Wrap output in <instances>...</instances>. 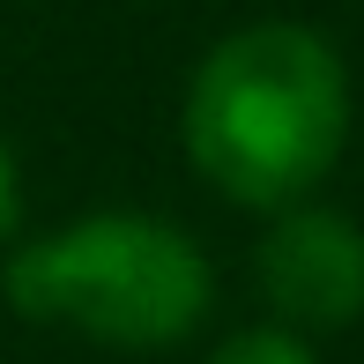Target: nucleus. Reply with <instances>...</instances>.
Instances as JSON below:
<instances>
[{
	"mask_svg": "<svg viewBox=\"0 0 364 364\" xmlns=\"http://www.w3.org/2000/svg\"><path fill=\"white\" fill-rule=\"evenodd\" d=\"M208 364H320V357H312V342L290 335V327H238V335L216 342Z\"/></svg>",
	"mask_w": 364,
	"mask_h": 364,
	"instance_id": "4",
	"label": "nucleus"
},
{
	"mask_svg": "<svg viewBox=\"0 0 364 364\" xmlns=\"http://www.w3.org/2000/svg\"><path fill=\"white\" fill-rule=\"evenodd\" d=\"M23 320L75 327L105 350H171L216 305V268L171 216L149 208H97L68 230L15 245L0 275Z\"/></svg>",
	"mask_w": 364,
	"mask_h": 364,
	"instance_id": "2",
	"label": "nucleus"
},
{
	"mask_svg": "<svg viewBox=\"0 0 364 364\" xmlns=\"http://www.w3.org/2000/svg\"><path fill=\"white\" fill-rule=\"evenodd\" d=\"M23 216V178H15V149L0 134V238H8V223Z\"/></svg>",
	"mask_w": 364,
	"mask_h": 364,
	"instance_id": "5",
	"label": "nucleus"
},
{
	"mask_svg": "<svg viewBox=\"0 0 364 364\" xmlns=\"http://www.w3.org/2000/svg\"><path fill=\"white\" fill-rule=\"evenodd\" d=\"M260 297L290 335H327L364 320V230L320 201L283 208L260 238Z\"/></svg>",
	"mask_w": 364,
	"mask_h": 364,
	"instance_id": "3",
	"label": "nucleus"
},
{
	"mask_svg": "<svg viewBox=\"0 0 364 364\" xmlns=\"http://www.w3.org/2000/svg\"><path fill=\"white\" fill-rule=\"evenodd\" d=\"M178 134L223 201L283 216L342 164L350 68L305 23H245L201 53Z\"/></svg>",
	"mask_w": 364,
	"mask_h": 364,
	"instance_id": "1",
	"label": "nucleus"
}]
</instances>
